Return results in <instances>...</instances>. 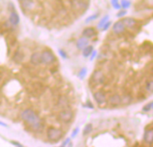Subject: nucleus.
I'll list each match as a JSON object with an SVG mask.
<instances>
[{
    "instance_id": "72a5a7b5",
    "label": "nucleus",
    "mask_w": 153,
    "mask_h": 147,
    "mask_svg": "<svg viewBox=\"0 0 153 147\" xmlns=\"http://www.w3.org/2000/svg\"><path fill=\"white\" fill-rule=\"evenodd\" d=\"M77 132H78V128H76L74 130V133L72 134V137H74V136H76V135L77 134Z\"/></svg>"
},
{
    "instance_id": "0eeeda50",
    "label": "nucleus",
    "mask_w": 153,
    "mask_h": 147,
    "mask_svg": "<svg viewBox=\"0 0 153 147\" xmlns=\"http://www.w3.org/2000/svg\"><path fill=\"white\" fill-rule=\"evenodd\" d=\"M94 99L96 102L99 105L105 104L106 102V95L102 91H97L94 93Z\"/></svg>"
},
{
    "instance_id": "20e7f679",
    "label": "nucleus",
    "mask_w": 153,
    "mask_h": 147,
    "mask_svg": "<svg viewBox=\"0 0 153 147\" xmlns=\"http://www.w3.org/2000/svg\"><path fill=\"white\" fill-rule=\"evenodd\" d=\"M73 112L70 110H68V109H64V110H61L58 114V118L63 123H69L73 119Z\"/></svg>"
},
{
    "instance_id": "f3484780",
    "label": "nucleus",
    "mask_w": 153,
    "mask_h": 147,
    "mask_svg": "<svg viewBox=\"0 0 153 147\" xmlns=\"http://www.w3.org/2000/svg\"><path fill=\"white\" fill-rule=\"evenodd\" d=\"M122 22L124 23V26L128 27V28H132L136 24V21H135L133 18H131V17H127V18L123 19Z\"/></svg>"
},
{
    "instance_id": "4468645a",
    "label": "nucleus",
    "mask_w": 153,
    "mask_h": 147,
    "mask_svg": "<svg viewBox=\"0 0 153 147\" xmlns=\"http://www.w3.org/2000/svg\"><path fill=\"white\" fill-rule=\"evenodd\" d=\"M82 34H83V37L88 39V38H92L93 36H95V35L96 34V31L94 28L88 27V28H86V29L83 31Z\"/></svg>"
},
{
    "instance_id": "4be33fe9",
    "label": "nucleus",
    "mask_w": 153,
    "mask_h": 147,
    "mask_svg": "<svg viewBox=\"0 0 153 147\" xmlns=\"http://www.w3.org/2000/svg\"><path fill=\"white\" fill-rule=\"evenodd\" d=\"M108 20H109V15H105V16H104L102 18V20H101L100 22H99V23H98V28H103V26L105 24V23L108 22Z\"/></svg>"
},
{
    "instance_id": "2f4dec72",
    "label": "nucleus",
    "mask_w": 153,
    "mask_h": 147,
    "mask_svg": "<svg viewBox=\"0 0 153 147\" xmlns=\"http://www.w3.org/2000/svg\"><path fill=\"white\" fill-rule=\"evenodd\" d=\"M96 51H93V52H92V56H91V60H93V59H94L95 58V57H96Z\"/></svg>"
},
{
    "instance_id": "2eb2a0df",
    "label": "nucleus",
    "mask_w": 153,
    "mask_h": 147,
    "mask_svg": "<svg viewBox=\"0 0 153 147\" xmlns=\"http://www.w3.org/2000/svg\"><path fill=\"white\" fill-rule=\"evenodd\" d=\"M57 105L64 110L65 108H67L68 105H69V100H68V98L66 96H64V95H61V96L59 98V100H58Z\"/></svg>"
},
{
    "instance_id": "f8f14e48",
    "label": "nucleus",
    "mask_w": 153,
    "mask_h": 147,
    "mask_svg": "<svg viewBox=\"0 0 153 147\" xmlns=\"http://www.w3.org/2000/svg\"><path fill=\"white\" fill-rule=\"evenodd\" d=\"M23 59H25V54H23V52H22L21 50L15 51L13 57L14 62L16 63V64H20V63L23 62Z\"/></svg>"
},
{
    "instance_id": "6ab92c4d",
    "label": "nucleus",
    "mask_w": 153,
    "mask_h": 147,
    "mask_svg": "<svg viewBox=\"0 0 153 147\" xmlns=\"http://www.w3.org/2000/svg\"><path fill=\"white\" fill-rule=\"evenodd\" d=\"M121 99H122V103L121 104H129V103L132 101V97L129 94H124L121 96Z\"/></svg>"
},
{
    "instance_id": "f03ea898",
    "label": "nucleus",
    "mask_w": 153,
    "mask_h": 147,
    "mask_svg": "<svg viewBox=\"0 0 153 147\" xmlns=\"http://www.w3.org/2000/svg\"><path fill=\"white\" fill-rule=\"evenodd\" d=\"M63 136V132L61 129L54 128V126H51L48 130H47V137L50 141L52 142H57V141L60 140Z\"/></svg>"
},
{
    "instance_id": "ddd939ff",
    "label": "nucleus",
    "mask_w": 153,
    "mask_h": 147,
    "mask_svg": "<svg viewBox=\"0 0 153 147\" xmlns=\"http://www.w3.org/2000/svg\"><path fill=\"white\" fill-rule=\"evenodd\" d=\"M88 46V39L85 37H81L77 41V48L78 49H84L85 48Z\"/></svg>"
},
{
    "instance_id": "dca6fc26",
    "label": "nucleus",
    "mask_w": 153,
    "mask_h": 147,
    "mask_svg": "<svg viewBox=\"0 0 153 147\" xmlns=\"http://www.w3.org/2000/svg\"><path fill=\"white\" fill-rule=\"evenodd\" d=\"M9 22L11 23V24H13V25H17L19 23L20 17H19V15L16 14V12H12V13L10 14Z\"/></svg>"
},
{
    "instance_id": "a878e982",
    "label": "nucleus",
    "mask_w": 153,
    "mask_h": 147,
    "mask_svg": "<svg viewBox=\"0 0 153 147\" xmlns=\"http://www.w3.org/2000/svg\"><path fill=\"white\" fill-rule=\"evenodd\" d=\"M98 16H99L98 14H96V15H91V16H89V17H87V20H86V23H89V22L93 21V20H96Z\"/></svg>"
},
{
    "instance_id": "cd10ccee",
    "label": "nucleus",
    "mask_w": 153,
    "mask_h": 147,
    "mask_svg": "<svg viewBox=\"0 0 153 147\" xmlns=\"http://www.w3.org/2000/svg\"><path fill=\"white\" fill-rule=\"evenodd\" d=\"M127 14V11L126 10H122V11H120L118 14H117V17H122V16H124L125 15Z\"/></svg>"
},
{
    "instance_id": "9b49d317",
    "label": "nucleus",
    "mask_w": 153,
    "mask_h": 147,
    "mask_svg": "<svg viewBox=\"0 0 153 147\" xmlns=\"http://www.w3.org/2000/svg\"><path fill=\"white\" fill-rule=\"evenodd\" d=\"M31 63L34 65H38L41 63V53L40 52H34L31 56V59H30Z\"/></svg>"
},
{
    "instance_id": "39448f33",
    "label": "nucleus",
    "mask_w": 153,
    "mask_h": 147,
    "mask_svg": "<svg viewBox=\"0 0 153 147\" xmlns=\"http://www.w3.org/2000/svg\"><path fill=\"white\" fill-rule=\"evenodd\" d=\"M56 57L52 51L51 50H44L41 52V63L44 65H51L55 62Z\"/></svg>"
},
{
    "instance_id": "a211bd4d",
    "label": "nucleus",
    "mask_w": 153,
    "mask_h": 147,
    "mask_svg": "<svg viewBox=\"0 0 153 147\" xmlns=\"http://www.w3.org/2000/svg\"><path fill=\"white\" fill-rule=\"evenodd\" d=\"M93 47L92 46H87L84 49H83V56H84L85 57H89L91 54H92V52H93Z\"/></svg>"
},
{
    "instance_id": "473e14b6",
    "label": "nucleus",
    "mask_w": 153,
    "mask_h": 147,
    "mask_svg": "<svg viewBox=\"0 0 153 147\" xmlns=\"http://www.w3.org/2000/svg\"><path fill=\"white\" fill-rule=\"evenodd\" d=\"M87 106L88 107V108H90V109H93V108H94V106H93V105L91 104L90 101H87Z\"/></svg>"
},
{
    "instance_id": "6e6552de",
    "label": "nucleus",
    "mask_w": 153,
    "mask_h": 147,
    "mask_svg": "<svg viewBox=\"0 0 153 147\" xmlns=\"http://www.w3.org/2000/svg\"><path fill=\"white\" fill-rule=\"evenodd\" d=\"M108 102L111 106H119L122 103V99H121V95L118 93H114V94L111 95L108 99Z\"/></svg>"
},
{
    "instance_id": "b1692460",
    "label": "nucleus",
    "mask_w": 153,
    "mask_h": 147,
    "mask_svg": "<svg viewBox=\"0 0 153 147\" xmlns=\"http://www.w3.org/2000/svg\"><path fill=\"white\" fill-rule=\"evenodd\" d=\"M111 3H112V5L114 9H120L121 8V5L119 3L118 0H111Z\"/></svg>"
},
{
    "instance_id": "412c9836",
    "label": "nucleus",
    "mask_w": 153,
    "mask_h": 147,
    "mask_svg": "<svg viewBox=\"0 0 153 147\" xmlns=\"http://www.w3.org/2000/svg\"><path fill=\"white\" fill-rule=\"evenodd\" d=\"M93 130V126L92 124H87L86 126L84 128V130H83V135L86 136V135L89 134L90 132H92Z\"/></svg>"
},
{
    "instance_id": "bb28decb",
    "label": "nucleus",
    "mask_w": 153,
    "mask_h": 147,
    "mask_svg": "<svg viewBox=\"0 0 153 147\" xmlns=\"http://www.w3.org/2000/svg\"><path fill=\"white\" fill-rule=\"evenodd\" d=\"M86 74H87V69L85 68H82L80 70V72H79V77H81V78H83V77L85 76V75H86Z\"/></svg>"
},
{
    "instance_id": "aec40b11",
    "label": "nucleus",
    "mask_w": 153,
    "mask_h": 147,
    "mask_svg": "<svg viewBox=\"0 0 153 147\" xmlns=\"http://www.w3.org/2000/svg\"><path fill=\"white\" fill-rule=\"evenodd\" d=\"M145 90H146V92L149 93H153V80L149 81V82L146 83Z\"/></svg>"
},
{
    "instance_id": "f257e3e1",
    "label": "nucleus",
    "mask_w": 153,
    "mask_h": 147,
    "mask_svg": "<svg viewBox=\"0 0 153 147\" xmlns=\"http://www.w3.org/2000/svg\"><path fill=\"white\" fill-rule=\"evenodd\" d=\"M21 118L27 125L35 130H39L42 126L41 118L31 109H26L23 110L21 114Z\"/></svg>"
},
{
    "instance_id": "9d476101",
    "label": "nucleus",
    "mask_w": 153,
    "mask_h": 147,
    "mask_svg": "<svg viewBox=\"0 0 153 147\" xmlns=\"http://www.w3.org/2000/svg\"><path fill=\"white\" fill-rule=\"evenodd\" d=\"M143 140L146 144H153V128L147 129L144 132Z\"/></svg>"
},
{
    "instance_id": "1a4fd4ad",
    "label": "nucleus",
    "mask_w": 153,
    "mask_h": 147,
    "mask_svg": "<svg viewBox=\"0 0 153 147\" xmlns=\"http://www.w3.org/2000/svg\"><path fill=\"white\" fill-rule=\"evenodd\" d=\"M125 28L126 27L124 26V23L122 21H118L113 26V31H114L115 34H122L125 31Z\"/></svg>"
},
{
    "instance_id": "7ed1b4c3",
    "label": "nucleus",
    "mask_w": 153,
    "mask_h": 147,
    "mask_svg": "<svg viewBox=\"0 0 153 147\" xmlns=\"http://www.w3.org/2000/svg\"><path fill=\"white\" fill-rule=\"evenodd\" d=\"M30 93L33 96H40L43 92H44V86L41 83L34 82L30 84L29 87Z\"/></svg>"
},
{
    "instance_id": "393cba45",
    "label": "nucleus",
    "mask_w": 153,
    "mask_h": 147,
    "mask_svg": "<svg viewBox=\"0 0 153 147\" xmlns=\"http://www.w3.org/2000/svg\"><path fill=\"white\" fill-rule=\"evenodd\" d=\"M151 109H152V104H151V102H150V103H148V104L145 105L143 108H142V110H143L144 112H148V111H150Z\"/></svg>"
},
{
    "instance_id": "c9c22d12",
    "label": "nucleus",
    "mask_w": 153,
    "mask_h": 147,
    "mask_svg": "<svg viewBox=\"0 0 153 147\" xmlns=\"http://www.w3.org/2000/svg\"><path fill=\"white\" fill-rule=\"evenodd\" d=\"M151 104H152V109H153V101H152V102H151Z\"/></svg>"
},
{
    "instance_id": "7c9ffc66",
    "label": "nucleus",
    "mask_w": 153,
    "mask_h": 147,
    "mask_svg": "<svg viewBox=\"0 0 153 147\" xmlns=\"http://www.w3.org/2000/svg\"><path fill=\"white\" fill-rule=\"evenodd\" d=\"M11 144H14L15 146H16V147H23V144H21L20 143L18 142H15V141H11Z\"/></svg>"
},
{
    "instance_id": "c756f323",
    "label": "nucleus",
    "mask_w": 153,
    "mask_h": 147,
    "mask_svg": "<svg viewBox=\"0 0 153 147\" xmlns=\"http://www.w3.org/2000/svg\"><path fill=\"white\" fill-rule=\"evenodd\" d=\"M110 25H111V22H107L106 23H105V24L104 25V26H103V31H106L107 29H108L109 27H110Z\"/></svg>"
},
{
    "instance_id": "c85d7f7f",
    "label": "nucleus",
    "mask_w": 153,
    "mask_h": 147,
    "mask_svg": "<svg viewBox=\"0 0 153 147\" xmlns=\"http://www.w3.org/2000/svg\"><path fill=\"white\" fill-rule=\"evenodd\" d=\"M59 55L63 57V58H67V54H66V52H65L64 50H62V49H59Z\"/></svg>"
},
{
    "instance_id": "f704fd0d",
    "label": "nucleus",
    "mask_w": 153,
    "mask_h": 147,
    "mask_svg": "<svg viewBox=\"0 0 153 147\" xmlns=\"http://www.w3.org/2000/svg\"><path fill=\"white\" fill-rule=\"evenodd\" d=\"M0 126H5V128H7V125L5 124V123H4V122H1V121H0Z\"/></svg>"
},
{
    "instance_id": "5701e85b",
    "label": "nucleus",
    "mask_w": 153,
    "mask_h": 147,
    "mask_svg": "<svg viewBox=\"0 0 153 147\" xmlns=\"http://www.w3.org/2000/svg\"><path fill=\"white\" fill-rule=\"evenodd\" d=\"M120 5H121V7H123L124 9H127L131 6V2L129 0H122Z\"/></svg>"
},
{
    "instance_id": "423d86ee",
    "label": "nucleus",
    "mask_w": 153,
    "mask_h": 147,
    "mask_svg": "<svg viewBox=\"0 0 153 147\" xmlns=\"http://www.w3.org/2000/svg\"><path fill=\"white\" fill-rule=\"evenodd\" d=\"M105 80V76L103 73L102 70H95L93 72L92 75H91V81L96 84H99V83H103Z\"/></svg>"
}]
</instances>
